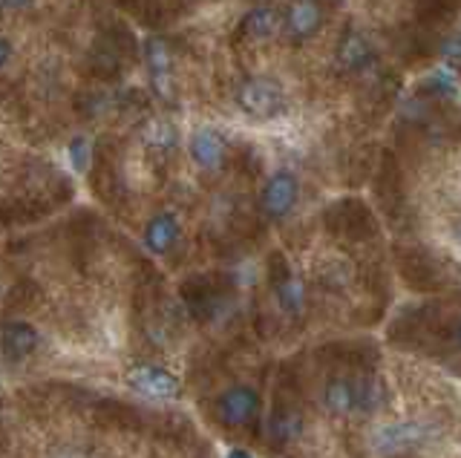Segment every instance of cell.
<instances>
[{
	"instance_id": "9a60e30c",
	"label": "cell",
	"mask_w": 461,
	"mask_h": 458,
	"mask_svg": "<svg viewBox=\"0 0 461 458\" xmlns=\"http://www.w3.org/2000/svg\"><path fill=\"white\" fill-rule=\"evenodd\" d=\"M355 398H357V412H375L386 404V390L378 378H360L355 381Z\"/></svg>"
},
{
	"instance_id": "5bb4252c",
	"label": "cell",
	"mask_w": 461,
	"mask_h": 458,
	"mask_svg": "<svg viewBox=\"0 0 461 458\" xmlns=\"http://www.w3.org/2000/svg\"><path fill=\"white\" fill-rule=\"evenodd\" d=\"M274 292H277L283 311H288V314H300L303 306H306V292H303V283L294 274H283L277 283H274Z\"/></svg>"
},
{
	"instance_id": "8fae6325",
	"label": "cell",
	"mask_w": 461,
	"mask_h": 458,
	"mask_svg": "<svg viewBox=\"0 0 461 458\" xmlns=\"http://www.w3.org/2000/svg\"><path fill=\"white\" fill-rule=\"evenodd\" d=\"M323 404L331 415H349L357 412V398H355V381L349 378H331L323 390Z\"/></svg>"
},
{
	"instance_id": "6da1fadb",
	"label": "cell",
	"mask_w": 461,
	"mask_h": 458,
	"mask_svg": "<svg viewBox=\"0 0 461 458\" xmlns=\"http://www.w3.org/2000/svg\"><path fill=\"white\" fill-rule=\"evenodd\" d=\"M237 104L251 119H274L285 110V95L277 81L249 78L237 87Z\"/></svg>"
},
{
	"instance_id": "ba28073f",
	"label": "cell",
	"mask_w": 461,
	"mask_h": 458,
	"mask_svg": "<svg viewBox=\"0 0 461 458\" xmlns=\"http://www.w3.org/2000/svg\"><path fill=\"white\" fill-rule=\"evenodd\" d=\"M130 383L136 386L139 392L150 395V398H173L179 392V381L170 375V372L158 369V366H139L130 372Z\"/></svg>"
},
{
	"instance_id": "cb8c5ba5",
	"label": "cell",
	"mask_w": 461,
	"mask_h": 458,
	"mask_svg": "<svg viewBox=\"0 0 461 458\" xmlns=\"http://www.w3.org/2000/svg\"><path fill=\"white\" fill-rule=\"evenodd\" d=\"M456 340H458V346H461V323H458V332H456Z\"/></svg>"
},
{
	"instance_id": "603a6c76",
	"label": "cell",
	"mask_w": 461,
	"mask_h": 458,
	"mask_svg": "<svg viewBox=\"0 0 461 458\" xmlns=\"http://www.w3.org/2000/svg\"><path fill=\"white\" fill-rule=\"evenodd\" d=\"M228 458H251V453H245V450H230Z\"/></svg>"
},
{
	"instance_id": "e0dca14e",
	"label": "cell",
	"mask_w": 461,
	"mask_h": 458,
	"mask_svg": "<svg viewBox=\"0 0 461 458\" xmlns=\"http://www.w3.org/2000/svg\"><path fill=\"white\" fill-rule=\"evenodd\" d=\"M300 427H303V421H300V415H297L294 409L277 412V415L271 418V433H274V438H277V441L294 438V436L300 433Z\"/></svg>"
},
{
	"instance_id": "8992f818",
	"label": "cell",
	"mask_w": 461,
	"mask_h": 458,
	"mask_svg": "<svg viewBox=\"0 0 461 458\" xmlns=\"http://www.w3.org/2000/svg\"><path fill=\"white\" fill-rule=\"evenodd\" d=\"M285 35L292 40H309L323 26V9L317 0H292V6L285 9Z\"/></svg>"
},
{
	"instance_id": "277c9868",
	"label": "cell",
	"mask_w": 461,
	"mask_h": 458,
	"mask_svg": "<svg viewBox=\"0 0 461 458\" xmlns=\"http://www.w3.org/2000/svg\"><path fill=\"white\" fill-rule=\"evenodd\" d=\"M216 412L225 427H249L259 415V395L251 386H230L216 404Z\"/></svg>"
},
{
	"instance_id": "7c38bea8",
	"label": "cell",
	"mask_w": 461,
	"mask_h": 458,
	"mask_svg": "<svg viewBox=\"0 0 461 458\" xmlns=\"http://www.w3.org/2000/svg\"><path fill=\"white\" fill-rule=\"evenodd\" d=\"M280 30V15L274 9H254L242 21V35L251 40H266Z\"/></svg>"
},
{
	"instance_id": "d6986e66",
	"label": "cell",
	"mask_w": 461,
	"mask_h": 458,
	"mask_svg": "<svg viewBox=\"0 0 461 458\" xmlns=\"http://www.w3.org/2000/svg\"><path fill=\"white\" fill-rule=\"evenodd\" d=\"M441 55H444V61H450V64H461V30H458L456 35H450V38L444 40Z\"/></svg>"
},
{
	"instance_id": "30bf717a",
	"label": "cell",
	"mask_w": 461,
	"mask_h": 458,
	"mask_svg": "<svg viewBox=\"0 0 461 458\" xmlns=\"http://www.w3.org/2000/svg\"><path fill=\"white\" fill-rule=\"evenodd\" d=\"M179 239V220L170 211L156 213V217L144 228V246L150 254H167Z\"/></svg>"
},
{
	"instance_id": "44dd1931",
	"label": "cell",
	"mask_w": 461,
	"mask_h": 458,
	"mask_svg": "<svg viewBox=\"0 0 461 458\" xmlns=\"http://www.w3.org/2000/svg\"><path fill=\"white\" fill-rule=\"evenodd\" d=\"M32 0H0V9H9V12H14V9H23V6H29Z\"/></svg>"
},
{
	"instance_id": "2e32d148",
	"label": "cell",
	"mask_w": 461,
	"mask_h": 458,
	"mask_svg": "<svg viewBox=\"0 0 461 458\" xmlns=\"http://www.w3.org/2000/svg\"><path fill=\"white\" fill-rule=\"evenodd\" d=\"M340 58H343L346 67L360 69V67H364V64L372 58V49H369V44H366L364 38L349 35V38L343 40V47H340Z\"/></svg>"
},
{
	"instance_id": "52a82bcc",
	"label": "cell",
	"mask_w": 461,
	"mask_h": 458,
	"mask_svg": "<svg viewBox=\"0 0 461 458\" xmlns=\"http://www.w3.org/2000/svg\"><path fill=\"white\" fill-rule=\"evenodd\" d=\"M191 159L202 170H220L225 165V139L211 127H199L191 136Z\"/></svg>"
},
{
	"instance_id": "7402d4cb",
	"label": "cell",
	"mask_w": 461,
	"mask_h": 458,
	"mask_svg": "<svg viewBox=\"0 0 461 458\" xmlns=\"http://www.w3.org/2000/svg\"><path fill=\"white\" fill-rule=\"evenodd\" d=\"M453 239L458 242V248H461V220H458V222L453 225Z\"/></svg>"
},
{
	"instance_id": "5b68a950",
	"label": "cell",
	"mask_w": 461,
	"mask_h": 458,
	"mask_svg": "<svg viewBox=\"0 0 461 458\" xmlns=\"http://www.w3.org/2000/svg\"><path fill=\"white\" fill-rule=\"evenodd\" d=\"M144 64H148V76L156 95L162 102H173V61H170V47L162 38H150L144 44Z\"/></svg>"
},
{
	"instance_id": "ffe728a7",
	"label": "cell",
	"mask_w": 461,
	"mask_h": 458,
	"mask_svg": "<svg viewBox=\"0 0 461 458\" xmlns=\"http://www.w3.org/2000/svg\"><path fill=\"white\" fill-rule=\"evenodd\" d=\"M9 58H12V44H9L4 35H0V67H6Z\"/></svg>"
},
{
	"instance_id": "3957f363",
	"label": "cell",
	"mask_w": 461,
	"mask_h": 458,
	"mask_svg": "<svg viewBox=\"0 0 461 458\" xmlns=\"http://www.w3.org/2000/svg\"><path fill=\"white\" fill-rule=\"evenodd\" d=\"M432 429L427 424H418V421H407V424H386L381 427L378 433L372 438V450L378 455H395L403 450H415L427 444Z\"/></svg>"
},
{
	"instance_id": "4fadbf2b",
	"label": "cell",
	"mask_w": 461,
	"mask_h": 458,
	"mask_svg": "<svg viewBox=\"0 0 461 458\" xmlns=\"http://www.w3.org/2000/svg\"><path fill=\"white\" fill-rule=\"evenodd\" d=\"M141 141H144L148 148L158 150V153H167V150L176 148L179 133H176V127H173L170 121H165V119H153V121L144 124Z\"/></svg>"
},
{
	"instance_id": "7a4b0ae2",
	"label": "cell",
	"mask_w": 461,
	"mask_h": 458,
	"mask_svg": "<svg viewBox=\"0 0 461 458\" xmlns=\"http://www.w3.org/2000/svg\"><path fill=\"white\" fill-rule=\"evenodd\" d=\"M297 196H300V182L292 170H277L271 174L268 182L263 184V193H259V208L268 220H285L292 208L297 205Z\"/></svg>"
},
{
	"instance_id": "ac0fdd59",
	"label": "cell",
	"mask_w": 461,
	"mask_h": 458,
	"mask_svg": "<svg viewBox=\"0 0 461 458\" xmlns=\"http://www.w3.org/2000/svg\"><path fill=\"white\" fill-rule=\"evenodd\" d=\"M69 162L78 174H84V170L90 167V141H86L84 136H76L69 141Z\"/></svg>"
},
{
	"instance_id": "9c48e42d",
	"label": "cell",
	"mask_w": 461,
	"mask_h": 458,
	"mask_svg": "<svg viewBox=\"0 0 461 458\" xmlns=\"http://www.w3.org/2000/svg\"><path fill=\"white\" fill-rule=\"evenodd\" d=\"M41 343V335L35 326H29L23 320H12L4 326V355L9 357V361H23V357H29Z\"/></svg>"
}]
</instances>
